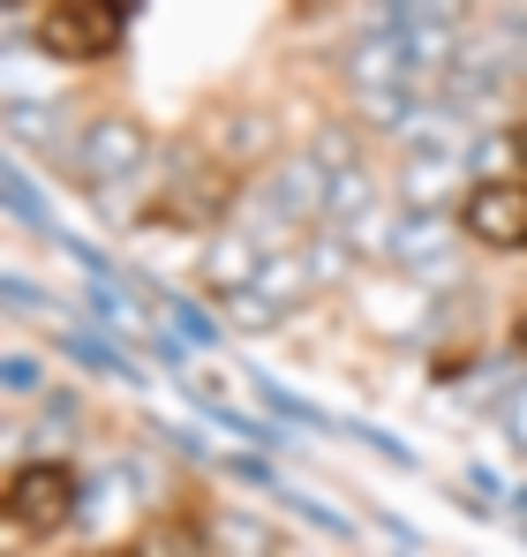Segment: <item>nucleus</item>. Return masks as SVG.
<instances>
[{
	"label": "nucleus",
	"mask_w": 527,
	"mask_h": 557,
	"mask_svg": "<svg viewBox=\"0 0 527 557\" xmlns=\"http://www.w3.org/2000/svg\"><path fill=\"white\" fill-rule=\"evenodd\" d=\"M121 38H128L121 0H38V53L46 61L90 69V61H113Z\"/></svg>",
	"instance_id": "nucleus-3"
},
{
	"label": "nucleus",
	"mask_w": 527,
	"mask_h": 557,
	"mask_svg": "<svg viewBox=\"0 0 527 557\" xmlns=\"http://www.w3.org/2000/svg\"><path fill=\"white\" fill-rule=\"evenodd\" d=\"M76 505H84V490H76V467L69 460H15L8 467V490H0V520L23 535V543H53L61 528H76Z\"/></svg>",
	"instance_id": "nucleus-2"
},
{
	"label": "nucleus",
	"mask_w": 527,
	"mask_h": 557,
	"mask_svg": "<svg viewBox=\"0 0 527 557\" xmlns=\"http://www.w3.org/2000/svg\"><path fill=\"white\" fill-rule=\"evenodd\" d=\"M302 8H317V0H302Z\"/></svg>",
	"instance_id": "nucleus-8"
},
{
	"label": "nucleus",
	"mask_w": 527,
	"mask_h": 557,
	"mask_svg": "<svg viewBox=\"0 0 527 557\" xmlns=\"http://www.w3.org/2000/svg\"><path fill=\"white\" fill-rule=\"evenodd\" d=\"M69 174L98 196V203H128L136 188L159 174V151H151V128L136 113H90L69 144Z\"/></svg>",
	"instance_id": "nucleus-1"
},
{
	"label": "nucleus",
	"mask_w": 527,
	"mask_h": 557,
	"mask_svg": "<svg viewBox=\"0 0 527 557\" xmlns=\"http://www.w3.org/2000/svg\"><path fill=\"white\" fill-rule=\"evenodd\" d=\"M505 159H513V166H527V121L513 128V136H505Z\"/></svg>",
	"instance_id": "nucleus-6"
},
{
	"label": "nucleus",
	"mask_w": 527,
	"mask_h": 557,
	"mask_svg": "<svg viewBox=\"0 0 527 557\" xmlns=\"http://www.w3.org/2000/svg\"><path fill=\"white\" fill-rule=\"evenodd\" d=\"M513 347H520V355H527V309H520V317H513Z\"/></svg>",
	"instance_id": "nucleus-7"
},
{
	"label": "nucleus",
	"mask_w": 527,
	"mask_h": 557,
	"mask_svg": "<svg viewBox=\"0 0 527 557\" xmlns=\"http://www.w3.org/2000/svg\"><path fill=\"white\" fill-rule=\"evenodd\" d=\"M505 430H513V445L527 453V384H520V392H505Z\"/></svg>",
	"instance_id": "nucleus-5"
},
{
	"label": "nucleus",
	"mask_w": 527,
	"mask_h": 557,
	"mask_svg": "<svg viewBox=\"0 0 527 557\" xmlns=\"http://www.w3.org/2000/svg\"><path fill=\"white\" fill-rule=\"evenodd\" d=\"M459 234L498 257H527V174H490L459 188Z\"/></svg>",
	"instance_id": "nucleus-4"
}]
</instances>
